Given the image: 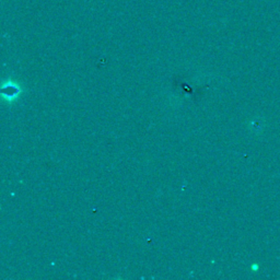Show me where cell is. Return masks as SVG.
Masks as SVG:
<instances>
[{
  "mask_svg": "<svg viewBox=\"0 0 280 280\" xmlns=\"http://www.w3.org/2000/svg\"><path fill=\"white\" fill-rule=\"evenodd\" d=\"M252 268H253V271H257V270H259V266H257V265H253Z\"/></svg>",
  "mask_w": 280,
  "mask_h": 280,
  "instance_id": "obj_1",
  "label": "cell"
}]
</instances>
